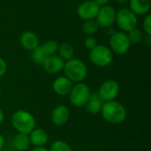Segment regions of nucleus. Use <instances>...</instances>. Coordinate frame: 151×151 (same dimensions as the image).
<instances>
[{
  "label": "nucleus",
  "instance_id": "f03ea898",
  "mask_svg": "<svg viewBox=\"0 0 151 151\" xmlns=\"http://www.w3.org/2000/svg\"><path fill=\"white\" fill-rule=\"evenodd\" d=\"M12 127L19 134H28L35 128L36 121L34 115L25 110H18L14 111L11 118Z\"/></svg>",
  "mask_w": 151,
  "mask_h": 151
},
{
  "label": "nucleus",
  "instance_id": "6ab92c4d",
  "mask_svg": "<svg viewBox=\"0 0 151 151\" xmlns=\"http://www.w3.org/2000/svg\"><path fill=\"white\" fill-rule=\"evenodd\" d=\"M58 56L65 61H68L74 58V48L68 42H62L58 45Z\"/></svg>",
  "mask_w": 151,
  "mask_h": 151
},
{
  "label": "nucleus",
  "instance_id": "7c9ffc66",
  "mask_svg": "<svg viewBox=\"0 0 151 151\" xmlns=\"http://www.w3.org/2000/svg\"><path fill=\"white\" fill-rule=\"evenodd\" d=\"M4 111H3V109H1L0 108V126L4 123Z\"/></svg>",
  "mask_w": 151,
  "mask_h": 151
},
{
  "label": "nucleus",
  "instance_id": "2eb2a0df",
  "mask_svg": "<svg viewBox=\"0 0 151 151\" xmlns=\"http://www.w3.org/2000/svg\"><path fill=\"white\" fill-rule=\"evenodd\" d=\"M19 42L22 48L32 51L39 45V37L33 31H25L19 37Z\"/></svg>",
  "mask_w": 151,
  "mask_h": 151
},
{
  "label": "nucleus",
  "instance_id": "423d86ee",
  "mask_svg": "<svg viewBox=\"0 0 151 151\" xmlns=\"http://www.w3.org/2000/svg\"><path fill=\"white\" fill-rule=\"evenodd\" d=\"M115 22L118 27L125 33L137 27V16L129 8H121L116 13Z\"/></svg>",
  "mask_w": 151,
  "mask_h": 151
},
{
  "label": "nucleus",
  "instance_id": "9b49d317",
  "mask_svg": "<svg viewBox=\"0 0 151 151\" xmlns=\"http://www.w3.org/2000/svg\"><path fill=\"white\" fill-rule=\"evenodd\" d=\"M70 119V111L66 105L58 104L51 111L50 120L57 127L65 126Z\"/></svg>",
  "mask_w": 151,
  "mask_h": 151
},
{
  "label": "nucleus",
  "instance_id": "ddd939ff",
  "mask_svg": "<svg viewBox=\"0 0 151 151\" xmlns=\"http://www.w3.org/2000/svg\"><path fill=\"white\" fill-rule=\"evenodd\" d=\"M73 86V83L65 75L58 77L52 83V88L54 92L60 96H68Z\"/></svg>",
  "mask_w": 151,
  "mask_h": 151
},
{
  "label": "nucleus",
  "instance_id": "412c9836",
  "mask_svg": "<svg viewBox=\"0 0 151 151\" xmlns=\"http://www.w3.org/2000/svg\"><path fill=\"white\" fill-rule=\"evenodd\" d=\"M49 56H47V54L45 53V51L43 50V49L42 48L41 45H38L35 49H34L32 50V60L34 61V63H35L36 65H42L43 62L46 60V58Z\"/></svg>",
  "mask_w": 151,
  "mask_h": 151
},
{
  "label": "nucleus",
  "instance_id": "b1692460",
  "mask_svg": "<svg viewBox=\"0 0 151 151\" xmlns=\"http://www.w3.org/2000/svg\"><path fill=\"white\" fill-rule=\"evenodd\" d=\"M50 151H72V149L70 147V145L65 142V141H61V140H58L55 141L54 142H52V144L50 145V148L49 149Z\"/></svg>",
  "mask_w": 151,
  "mask_h": 151
},
{
  "label": "nucleus",
  "instance_id": "f3484780",
  "mask_svg": "<svg viewBox=\"0 0 151 151\" xmlns=\"http://www.w3.org/2000/svg\"><path fill=\"white\" fill-rule=\"evenodd\" d=\"M104 101L99 97L97 93H91L88 101L84 106L86 111L91 115H96L100 113L101 109L104 104Z\"/></svg>",
  "mask_w": 151,
  "mask_h": 151
},
{
  "label": "nucleus",
  "instance_id": "5701e85b",
  "mask_svg": "<svg viewBox=\"0 0 151 151\" xmlns=\"http://www.w3.org/2000/svg\"><path fill=\"white\" fill-rule=\"evenodd\" d=\"M47 56H51L55 55L58 52V43L55 40H48L45 42L42 45H41Z\"/></svg>",
  "mask_w": 151,
  "mask_h": 151
},
{
  "label": "nucleus",
  "instance_id": "a211bd4d",
  "mask_svg": "<svg viewBox=\"0 0 151 151\" xmlns=\"http://www.w3.org/2000/svg\"><path fill=\"white\" fill-rule=\"evenodd\" d=\"M12 144L14 149L17 151H26L27 150L31 145L28 134H19L18 133L12 141Z\"/></svg>",
  "mask_w": 151,
  "mask_h": 151
},
{
  "label": "nucleus",
  "instance_id": "c85d7f7f",
  "mask_svg": "<svg viewBox=\"0 0 151 151\" xmlns=\"http://www.w3.org/2000/svg\"><path fill=\"white\" fill-rule=\"evenodd\" d=\"M4 143H5V140L4 137L2 134H0V151L3 150L4 147Z\"/></svg>",
  "mask_w": 151,
  "mask_h": 151
},
{
  "label": "nucleus",
  "instance_id": "f257e3e1",
  "mask_svg": "<svg viewBox=\"0 0 151 151\" xmlns=\"http://www.w3.org/2000/svg\"><path fill=\"white\" fill-rule=\"evenodd\" d=\"M100 113L103 119L111 125H119L123 123L127 117L126 107L116 100L104 102Z\"/></svg>",
  "mask_w": 151,
  "mask_h": 151
},
{
  "label": "nucleus",
  "instance_id": "6e6552de",
  "mask_svg": "<svg viewBox=\"0 0 151 151\" xmlns=\"http://www.w3.org/2000/svg\"><path fill=\"white\" fill-rule=\"evenodd\" d=\"M119 91V84L115 80H106L101 84L96 93L104 102H109L116 100Z\"/></svg>",
  "mask_w": 151,
  "mask_h": 151
},
{
  "label": "nucleus",
  "instance_id": "dca6fc26",
  "mask_svg": "<svg viewBox=\"0 0 151 151\" xmlns=\"http://www.w3.org/2000/svg\"><path fill=\"white\" fill-rule=\"evenodd\" d=\"M129 9L136 15H147L151 8V0H129Z\"/></svg>",
  "mask_w": 151,
  "mask_h": 151
},
{
  "label": "nucleus",
  "instance_id": "a878e982",
  "mask_svg": "<svg viewBox=\"0 0 151 151\" xmlns=\"http://www.w3.org/2000/svg\"><path fill=\"white\" fill-rule=\"evenodd\" d=\"M142 27L147 35H151V15L150 13L144 17L142 21Z\"/></svg>",
  "mask_w": 151,
  "mask_h": 151
},
{
  "label": "nucleus",
  "instance_id": "20e7f679",
  "mask_svg": "<svg viewBox=\"0 0 151 151\" xmlns=\"http://www.w3.org/2000/svg\"><path fill=\"white\" fill-rule=\"evenodd\" d=\"M91 93L92 92L89 87L86 83H75L68 95L69 101L73 106L76 108H82L86 105L87 102L88 101Z\"/></svg>",
  "mask_w": 151,
  "mask_h": 151
},
{
  "label": "nucleus",
  "instance_id": "0eeeda50",
  "mask_svg": "<svg viewBox=\"0 0 151 151\" xmlns=\"http://www.w3.org/2000/svg\"><path fill=\"white\" fill-rule=\"evenodd\" d=\"M131 43L127 37V33L119 31L111 35L110 38V49L113 54L124 55L128 52Z\"/></svg>",
  "mask_w": 151,
  "mask_h": 151
},
{
  "label": "nucleus",
  "instance_id": "aec40b11",
  "mask_svg": "<svg viewBox=\"0 0 151 151\" xmlns=\"http://www.w3.org/2000/svg\"><path fill=\"white\" fill-rule=\"evenodd\" d=\"M99 28H100V27H99L98 23L96 22V19L85 20L83 25H82V31L88 36L95 35L98 31Z\"/></svg>",
  "mask_w": 151,
  "mask_h": 151
},
{
  "label": "nucleus",
  "instance_id": "bb28decb",
  "mask_svg": "<svg viewBox=\"0 0 151 151\" xmlns=\"http://www.w3.org/2000/svg\"><path fill=\"white\" fill-rule=\"evenodd\" d=\"M7 71V64L4 59L0 58V78H2Z\"/></svg>",
  "mask_w": 151,
  "mask_h": 151
},
{
  "label": "nucleus",
  "instance_id": "f8f14e48",
  "mask_svg": "<svg viewBox=\"0 0 151 151\" xmlns=\"http://www.w3.org/2000/svg\"><path fill=\"white\" fill-rule=\"evenodd\" d=\"M65 60L62 59L58 55L49 56L42 65L43 70L49 74H57L63 71L65 65Z\"/></svg>",
  "mask_w": 151,
  "mask_h": 151
},
{
  "label": "nucleus",
  "instance_id": "2f4dec72",
  "mask_svg": "<svg viewBox=\"0 0 151 151\" xmlns=\"http://www.w3.org/2000/svg\"><path fill=\"white\" fill-rule=\"evenodd\" d=\"M119 4H126L127 3L129 2V0H115Z\"/></svg>",
  "mask_w": 151,
  "mask_h": 151
},
{
  "label": "nucleus",
  "instance_id": "393cba45",
  "mask_svg": "<svg viewBox=\"0 0 151 151\" xmlns=\"http://www.w3.org/2000/svg\"><path fill=\"white\" fill-rule=\"evenodd\" d=\"M96 45H97V40L93 35H88L84 40V46H85L86 49H88L89 50L94 49Z\"/></svg>",
  "mask_w": 151,
  "mask_h": 151
},
{
  "label": "nucleus",
  "instance_id": "4be33fe9",
  "mask_svg": "<svg viewBox=\"0 0 151 151\" xmlns=\"http://www.w3.org/2000/svg\"><path fill=\"white\" fill-rule=\"evenodd\" d=\"M127 37H128L131 44H139L142 42H143L144 35H143L142 31L137 27L130 30L129 32L127 33Z\"/></svg>",
  "mask_w": 151,
  "mask_h": 151
},
{
  "label": "nucleus",
  "instance_id": "c756f323",
  "mask_svg": "<svg viewBox=\"0 0 151 151\" xmlns=\"http://www.w3.org/2000/svg\"><path fill=\"white\" fill-rule=\"evenodd\" d=\"M30 151H50L46 147H34Z\"/></svg>",
  "mask_w": 151,
  "mask_h": 151
},
{
  "label": "nucleus",
  "instance_id": "1a4fd4ad",
  "mask_svg": "<svg viewBox=\"0 0 151 151\" xmlns=\"http://www.w3.org/2000/svg\"><path fill=\"white\" fill-rule=\"evenodd\" d=\"M116 10L114 7L107 4L100 7L98 13L96 17V20L98 23L100 27L109 28L111 27L115 23L116 19Z\"/></svg>",
  "mask_w": 151,
  "mask_h": 151
},
{
  "label": "nucleus",
  "instance_id": "9d476101",
  "mask_svg": "<svg viewBox=\"0 0 151 151\" xmlns=\"http://www.w3.org/2000/svg\"><path fill=\"white\" fill-rule=\"evenodd\" d=\"M100 6H98L93 0H86L79 4L77 8V15L82 20H88L96 19Z\"/></svg>",
  "mask_w": 151,
  "mask_h": 151
},
{
  "label": "nucleus",
  "instance_id": "39448f33",
  "mask_svg": "<svg viewBox=\"0 0 151 151\" xmlns=\"http://www.w3.org/2000/svg\"><path fill=\"white\" fill-rule=\"evenodd\" d=\"M90 62L98 67H106L113 60V53L108 46L97 44L89 52Z\"/></svg>",
  "mask_w": 151,
  "mask_h": 151
},
{
  "label": "nucleus",
  "instance_id": "cd10ccee",
  "mask_svg": "<svg viewBox=\"0 0 151 151\" xmlns=\"http://www.w3.org/2000/svg\"><path fill=\"white\" fill-rule=\"evenodd\" d=\"M98 6L102 7V6H104V5H107L109 1L110 0H93Z\"/></svg>",
  "mask_w": 151,
  "mask_h": 151
},
{
  "label": "nucleus",
  "instance_id": "4468645a",
  "mask_svg": "<svg viewBox=\"0 0 151 151\" xmlns=\"http://www.w3.org/2000/svg\"><path fill=\"white\" fill-rule=\"evenodd\" d=\"M29 141L31 145L34 147H45L49 142L48 133L40 127H35L28 134Z\"/></svg>",
  "mask_w": 151,
  "mask_h": 151
},
{
  "label": "nucleus",
  "instance_id": "473e14b6",
  "mask_svg": "<svg viewBox=\"0 0 151 151\" xmlns=\"http://www.w3.org/2000/svg\"><path fill=\"white\" fill-rule=\"evenodd\" d=\"M1 96H2V89H1V88H0V98H1Z\"/></svg>",
  "mask_w": 151,
  "mask_h": 151
},
{
  "label": "nucleus",
  "instance_id": "7ed1b4c3",
  "mask_svg": "<svg viewBox=\"0 0 151 151\" xmlns=\"http://www.w3.org/2000/svg\"><path fill=\"white\" fill-rule=\"evenodd\" d=\"M65 76L73 83L83 82L88 76V67L86 64L79 58H72L65 62L63 68Z\"/></svg>",
  "mask_w": 151,
  "mask_h": 151
}]
</instances>
